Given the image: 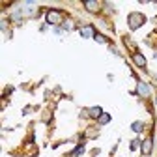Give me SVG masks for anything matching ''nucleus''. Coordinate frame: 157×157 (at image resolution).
I'll return each instance as SVG.
<instances>
[{"mask_svg":"<svg viewBox=\"0 0 157 157\" xmlns=\"http://www.w3.org/2000/svg\"><path fill=\"white\" fill-rule=\"evenodd\" d=\"M133 131H137V133L142 131V122H135L133 123Z\"/></svg>","mask_w":157,"mask_h":157,"instance_id":"nucleus-9","label":"nucleus"},{"mask_svg":"<svg viewBox=\"0 0 157 157\" xmlns=\"http://www.w3.org/2000/svg\"><path fill=\"white\" fill-rule=\"evenodd\" d=\"M109 120H110V116H109V114H103V116L99 118V123H107Z\"/></svg>","mask_w":157,"mask_h":157,"instance_id":"nucleus-10","label":"nucleus"},{"mask_svg":"<svg viewBox=\"0 0 157 157\" xmlns=\"http://www.w3.org/2000/svg\"><path fill=\"white\" fill-rule=\"evenodd\" d=\"M139 94H140V95H148V94H150V88L146 86L144 82H140V84H139Z\"/></svg>","mask_w":157,"mask_h":157,"instance_id":"nucleus-4","label":"nucleus"},{"mask_svg":"<svg viewBox=\"0 0 157 157\" xmlns=\"http://www.w3.org/2000/svg\"><path fill=\"white\" fill-rule=\"evenodd\" d=\"M86 112H88L90 116H99V114H101V109H99V107H94V109H88Z\"/></svg>","mask_w":157,"mask_h":157,"instance_id":"nucleus-7","label":"nucleus"},{"mask_svg":"<svg viewBox=\"0 0 157 157\" xmlns=\"http://www.w3.org/2000/svg\"><path fill=\"white\" fill-rule=\"evenodd\" d=\"M133 60H135V64H137V65H140V67H144V65H146V60L142 58L140 54H135V56H133Z\"/></svg>","mask_w":157,"mask_h":157,"instance_id":"nucleus-5","label":"nucleus"},{"mask_svg":"<svg viewBox=\"0 0 157 157\" xmlns=\"http://www.w3.org/2000/svg\"><path fill=\"white\" fill-rule=\"evenodd\" d=\"M81 34H82V38H86V39H94V38H95V32H94L92 26H84V28L81 30Z\"/></svg>","mask_w":157,"mask_h":157,"instance_id":"nucleus-3","label":"nucleus"},{"mask_svg":"<svg viewBox=\"0 0 157 157\" xmlns=\"http://www.w3.org/2000/svg\"><path fill=\"white\" fill-rule=\"evenodd\" d=\"M155 107H157V99H155Z\"/></svg>","mask_w":157,"mask_h":157,"instance_id":"nucleus-11","label":"nucleus"},{"mask_svg":"<svg viewBox=\"0 0 157 157\" xmlns=\"http://www.w3.org/2000/svg\"><path fill=\"white\" fill-rule=\"evenodd\" d=\"M84 6H86V8H88L90 11H95L99 4H97V2H92V0H88V2H84Z\"/></svg>","mask_w":157,"mask_h":157,"instance_id":"nucleus-6","label":"nucleus"},{"mask_svg":"<svg viewBox=\"0 0 157 157\" xmlns=\"http://www.w3.org/2000/svg\"><path fill=\"white\" fill-rule=\"evenodd\" d=\"M129 25H131V28H139L140 25H144V17L140 13H131L129 15Z\"/></svg>","mask_w":157,"mask_h":157,"instance_id":"nucleus-1","label":"nucleus"},{"mask_svg":"<svg viewBox=\"0 0 157 157\" xmlns=\"http://www.w3.org/2000/svg\"><path fill=\"white\" fill-rule=\"evenodd\" d=\"M150 150H152V140H146L144 146H142V152L144 153H150Z\"/></svg>","mask_w":157,"mask_h":157,"instance_id":"nucleus-8","label":"nucleus"},{"mask_svg":"<svg viewBox=\"0 0 157 157\" xmlns=\"http://www.w3.org/2000/svg\"><path fill=\"white\" fill-rule=\"evenodd\" d=\"M47 22H49V25H60V22H62V15L58 13V11H49V13H47Z\"/></svg>","mask_w":157,"mask_h":157,"instance_id":"nucleus-2","label":"nucleus"}]
</instances>
